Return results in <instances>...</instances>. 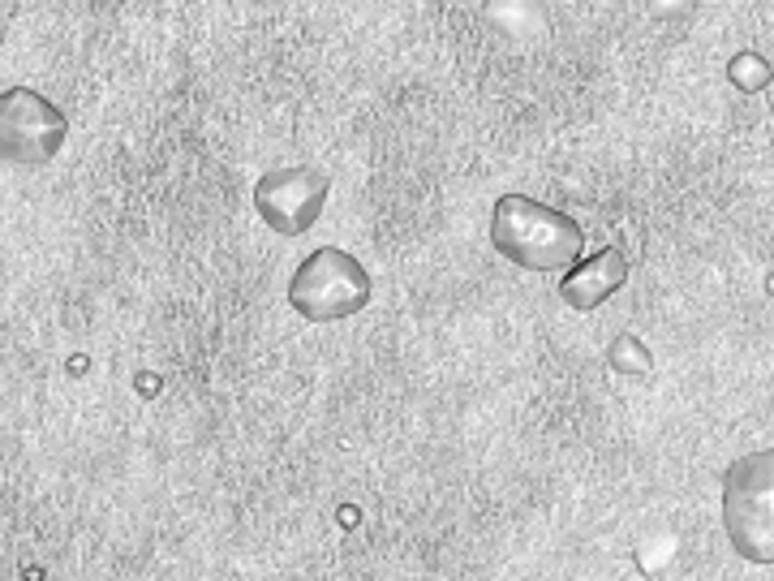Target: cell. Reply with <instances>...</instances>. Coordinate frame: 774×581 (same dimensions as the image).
<instances>
[{"mask_svg": "<svg viewBox=\"0 0 774 581\" xmlns=\"http://www.w3.org/2000/svg\"><path fill=\"white\" fill-rule=\"evenodd\" d=\"M491 245L499 258L551 276L585 254V232L568 212L530 194H499L491 207Z\"/></svg>", "mask_w": 774, "mask_h": 581, "instance_id": "cell-1", "label": "cell"}, {"mask_svg": "<svg viewBox=\"0 0 774 581\" xmlns=\"http://www.w3.org/2000/svg\"><path fill=\"white\" fill-rule=\"evenodd\" d=\"M723 534L749 565H774V453L758 449L723 473Z\"/></svg>", "mask_w": 774, "mask_h": 581, "instance_id": "cell-2", "label": "cell"}, {"mask_svg": "<svg viewBox=\"0 0 774 581\" xmlns=\"http://www.w3.org/2000/svg\"><path fill=\"white\" fill-rule=\"evenodd\" d=\"M375 298V280L361 267L357 254L340 250V245H319L310 250L293 280H289V306L306 319V324H340L353 319L370 306Z\"/></svg>", "mask_w": 774, "mask_h": 581, "instance_id": "cell-3", "label": "cell"}, {"mask_svg": "<svg viewBox=\"0 0 774 581\" xmlns=\"http://www.w3.org/2000/svg\"><path fill=\"white\" fill-rule=\"evenodd\" d=\"M69 138V116L35 87L0 91V164L48 168Z\"/></svg>", "mask_w": 774, "mask_h": 581, "instance_id": "cell-4", "label": "cell"}, {"mask_svg": "<svg viewBox=\"0 0 774 581\" xmlns=\"http://www.w3.org/2000/svg\"><path fill=\"white\" fill-rule=\"evenodd\" d=\"M332 194V177L323 168L310 164H293V168H271L254 181V212L276 237H306L323 220Z\"/></svg>", "mask_w": 774, "mask_h": 581, "instance_id": "cell-5", "label": "cell"}, {"mask_svg": "<svg viewBox=\"0 0 774 581\" xmlns=\"http://www.w3.org/2000/svg\"><path fill=\"white\" fill-rule=\"evenodd\" d=\"M624 285H629V258L620 254V245H607V250H598L589 258L581 254L572 267H563V276H559V302L568 311L589 315L607 298H616Z\"/></svg>", "mask_w": 774, "mask_h": 581, "instance_id": "cell-6", "label": "cell"}, {"mask_svg": "<svg viewBox=\"0 0 774 581\" xmlns=\"http://www.w3.org/2000/svg\"><path fill=\"white\" fill-rule=\"evenodd\" d=\"M607 366L616 370V375H624V379H650L655 375V353L650 345L642 341V337H633V332H620L611 349H607Z\"/></svg>", "mask_w": 774, "mask_h": 581, "instance_id": "cell-7", "label": "cell"}, {"mask_svg": "<svg viewBox=\"0 0 774 581\" xmlns=\"http://www.w3.org/2000/svg\"><path fill=\"white\" fill-rule=\"evenodd\" d=\"M727 83H732L736 91H745V96H758V91L771 87V61L758 56V52H736V56L727 61Z\"/></svg>", "mask_w": 774, "mask_h": 581, "instance_id": "cell-8", "label": "cell"}, {"mask_svg": "<svg viewBox=\"0 0 774 581\" xmlns=\"http://www.w3.org/2000/svg\"><path fill=\"white\" fill-rule=\"evenodd\" d=\"M650 13H655V17H663V22H671V17L693 13V0H650Z\"/></svg>", "mask_w": 774, "mask_h": 581, "instance_id": "cell-9", "label": "cell"}, {"mask_svg": "<svg viewBox=\"0 0 774 581\" xmlns=\"http://www.w3.org/2000/svg\"><path fill=\"white\" fill-rule=\"evenodd\" d=\"M0 43H4V26H0Z\"/></svg>", "mask_w": 774, "mask_h": 581, "instance_id": "cell-10", "label": "cell"}]
</instances>
